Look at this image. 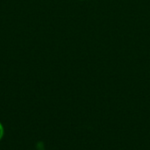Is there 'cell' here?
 <instances>
[{
    "label": "cell",
    "instance_id": "cell-1",
    "mask_svg": "<svg viewBox=\"0 0 150 150\" xmlns=\"http://www.w3.org/2000/svg\"><path fill=\"white\" fill-rule=\"evenodd\" d=\"M4 127H3V125L1 124V122H0V141H1V139L3 138V136H4Z\"/></svg>",
    "mask_w": 150,
    "mask_h": 150
}]
</instances>
